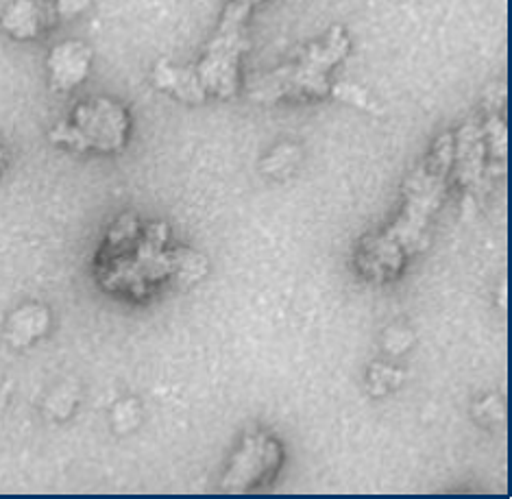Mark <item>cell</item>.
<instances>
[{
	"label": "cell",
	"instance_id": "1",
	"mask_svg": "<svg viewBox=\"0 0 512 499\" xmlns=\"http://www.w3.org/2000/svg\"><path fill=\"white\" fill-rule=\"evenodd\" d=\"M454 168V133L438 138L425 160L404 186V205L386 231L362 240L356 255L358 269L377 282L395 279L410 255L428 242L434 214L447 194L449 173Z\"/></svg>",
	"mask_w": 512,
	"mask_h": 499
},
{
	"label": "cell",
	"instance_id": "2",
	"mask_svg": "<svg viewBox=\"0 0 512 499\" xmlns=\"http://www.w3.org/2000/svg\"><path fill=\"white\" fill-rule=\"evenodd\" d=\"M168 229L164 223L142 227L133 214L120 216L109 227L99 258V277L107 290L146 297L151 286L168 277H199L203 258L188 249L166 251Z\"/></svg>",
	"mask_w": 512,
	"mask_h": 499
},
{
	"label": "cell",
	"instance_id": "3",
	"mask_svg": "<svg viewBox=\"0 0 512 499\" xmlns=\"http://www.w3.org/2000/svg\"><path fill=\"white\" fill-rule=\"evenodd\" d=\"M349 55L343 27H332L325 38L308 44L292 64L277 68L249 85V99L260 105L277 101H310L332 94L329 75Z\"/></svg>",
	"mask_w": 512,
	"mask_h": 499
},
{
	"label": "cell",
	"instance_id": "4",
	"mask_svg": "<svg viewBox=\"0 0 512 499\" xmlns=\"http://www.w3.org/2000/svg\"><path fill=\"white\" fill-rule=\"evenodd\" d=\"M264 0H227L214 38L207 44L197 68L199 81L207 96L234 99L240 88L238 62L249 51L247 22L255 7Z\"/></svg>",
	"mask_w": 512,
	"mask_h": 499
},
{
	"label": "cell",
	"instance_id": "5",
	"mask_svg": "<svg viewBox=\"0 0 512 499\" xmlns=\"http://www.w3.org/2000/svg\"><path fill=\"white\" fill-rule=\"evenodd\" d=\"M131 120L127 109L105 96L83 101L68 120L51 131V142L72 151L116 153L127 144Z\"/></svg>",
	"mask_w": 512,
	"mask_h": 499
},
{
	"label": "cell",
	"instance_id": "6",
	"mask_svg": "<svg viewBox=\"0 0 512 499\" xmlns=\"http://www.w3.org/2000/svg\"><path fill=\"white\" fill-rule=\"evenodd\" d=\"M284 447L271 434H249L229 460L223 489L229 493H249L271 484L282 469Z\"/></svg>",
	"mask_w": 512,
	"mask_h": 499
},
{
	"label": "cell",
	"instance_id": "7",
	"mask_svg": "<svg viewBox=\"0 0 512 499\" xmlns=\"http://www.w3.org/2000/svg\"><path fill=\"white\" fill-rule=\"evenodd\" d=\"M92 68V48L83 42H62L51 48L46 59L48 83L55 92H70L88 79Z\"/></svg>",
	"mask_w": 512,
	"mask_h": 499
},
{
	"label": "cell",
	"instance_id": "8",
	"mask_svg": "<svg viewBox=\"0 0 512 499\" xmlns=\"http://www.w3.org/2000/svg\"><path fill=\"white\" fill-rule=\"evenodd\" d=\"M55 18L53 5H46L44 0H14L0 14V29L9 38L27 42L40 38Z\"/></svg>",
	"mask_w": 512,
	"mask_h": 499
},
{
	"label": "cell",
	"instance_id": "9",
	"mask_svg": "<svg viewBox=\"0 0 512 499\" xmlns=\"http://www.w3.org/2000/svg\"><path fill=\"white\" fill-rule=\"evenodd\" d=\"M454 164L458 181L467 190L480 184L486 168V140L475 120H469L454 136Z\"/></svg>",
	"mask_w": 512,
	"mask_h": 499
},
{
	"label": "cell",
	"instance_id": "10",
	"mask_svg": "<svg viewBox=\"0 0 512 499\" xmlns=\"http://www.w3.org/2000/svg\"><path fill=\"white\" fill-rule=\"evenodd\" d=\"M153 85L177 101L188 105H201L207 101V92L199 81L197 68L188 66H175L168 59H160L153 68Z\"/></svg>",
	"mask_w": 512,
	"mask_h": 499
},
{
	"label": "cell",
	"instance_id": "11",
	"mask_svg": "<svg viewBox=\"0 0 512 499\" xmlns=\"http://www.w3.org/2000/svg\"><path fill=\"white\" fill-rule=\"evenodd\" d=\"M51 327V316L42 306H24L11 314L9 319V338L14 347H29L35 340L42 338Z\"/></svg>",
	"mask_w": 512,
	"mask_h": 499
},
{
	"label": "cell",
	"instance_id": "12",
	"mask_svg": "<svg viewBox=\"0 0 512 499\" xmlns=\"http://www.w3.org/2000/svg\"><path fill=\"white\" fill-rule=\"evenodd\" d=\"M299 155H301V151H299V146H295V144L277 146V149L268 157H264V162L260 164L262 173L273 175V177L288 173V170L299 162Z\"/></svg>",
	"mask_w": 512,
	"mask_h": 499
},
{
	"label": "cell",
	"instance_id": "13",
	"mask_svg": "<svg viewBox=\"0 0 512 499\" xmlns=\"http://www.w3.org/2000/svg\"><path fill=\"white\" fill-rule=\"evenodd\" d=\"M92 0H55V16L62 18V20H72L77 18L79 14H83L85 9L90 7Z\"/></svg>",
	"mask_w": 512,
	"mask_h": 499
},
{
	"label": "cell",
	"instance_id": "14",
	"mask_svg": "<svg viewBox=\"0 0 512 499\" xmlns=\"http://www.w3.org/2000/svg\"><path fill=\"white\" fill-rule=\"evenodd\" d=\"M3 166H5V149L0 146V173H3Z\"/></svg>",
	"mask_w": 512,
	"mask_h": 499
}]
</instances>
